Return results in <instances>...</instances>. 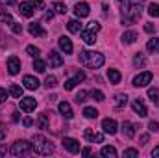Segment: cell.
Returning <instances> with one entry per match:
<instances>
[{
    "instance_id": "obj_9",
    "label": "cell",
    "mask_w": 159,
    "mask_h": 158,
    "mask_svg": "<svg viewBox=\"0 0 159 158\" xmlns=\"http://www.w3.org/2000/svg\"><path fill=\"white\" fill-rule=\"evenodd\" d=\"M48 63H50V67H61V65H63V56H61L57 50H50V54H48Z\"/></svg>"
},
{
    "instance_id": "obj_13",
    "label": "cell",
    "mask_w": 159,
    "mask_h": 158,
    "mask_svg": "<svg viewBox=\"0 0 159 158\" xmlns=\"http://www.w3.org/2000/svg\"><path fill=\"white\" fill-rule=\"evenodd\" d=\"M83 78H85V75H83V71H78L74 78H69L67 82H65V89H67V91H70V89H74V87H76V84H80V82H81Z\"/></svg>"
},
{
    "instance_id": "obj_36",
    "label": "cell",
    "mask_w": 159,
    "mask_h": 158,
    "mask_svg": "<svg viewBox=\"0 0 159 158\" xmlns=\"http://www.w3.org/2000/svg\"><path fill=\"white\" fill-rule=\"evenodd\" d=\"M148 15L150 17H159V4H150L148 6Z\"/></svg>"
},
{
    "instance_id": "obj_12",
    "label": "cell",
    "mask_w": 159,
    "mask_h": 158,
    "mask_svg": "<svg viewBox=\"0 0 159 158\" xmlns=\"http://www.w3.org/2000/svg\"><path fill=\"white\" fill-rule=\"evenodd\" d=\"M35 106H37V101H35L34 97L20 99V110H24V112H32V110H35Z\"/></svg>"
},
{
    "instance_id": "obj_37",
    "label": "cell",
    "mask_w": 159,
    "mask_h": 158,
    "mask_svg": "<svg viewBox=\"0 0 159 158\" xmlns=\"http://www.w3.org/2000/svg\"><path fill=\"white\" fill-rule=\"evenodd\" d=\"M0 21H2L4 24H6V22H7V24H11V22H13V19H11V15H9V13H7L6 9L2 11V15H0Z\"/></svg>"
},
{
    "instance_id": "obj_11",
    "label": "cell",
    "mask_w": 159,
    "mask_h": 158,
    "mask_svg": "<svg viewBox=\"0 0 159 158\" xmlns=\"http://www.w3.org/2000/svg\"><path fill=\"white\" fill-rule=\"evenodd\" d=\"M28 32H30L34 37H44V36H46L44 28L41 26L39 22H30V24H28Z\"/></svg>"
},
{
    "instance_id": "obj_8",
    "label": "cell",
    "mask_w": 159,
    "mask_h": 158,
    "mask_svg": "<svg viewBox=\"0 0 159 158\" xmlns=\"http://www.w3.org/2000/svg\"><path fill=\"white\" fill-rule=\"evenodd\" d=\"M63 147H65L69 153H72V155L80 153V143H78V140H74V138H65V140H63Z\"/></svg>"
},
{
    "instance_id": "obj_33",
    "label": "cell",
    "mask_w": 159,
    "mask_h": 158,
    "mask_svg": "<svg viewBox=\"0 0 159 158\" xmlns=\"http://www.w3.org/2000/svg\"><path fill=\"white\" fill-rule=\"evenodd\" d=\"M34 69H35L37 73H44V71H46V63H44L43 60H39V58H35V60H34Z\"/></svg>"
},
{
    "instance_id": "obj_53",
    "label": "cell",
    "mask_w": 159,
    "mask_h": 158,
    "mask_svg": "<svg viewBox=\"0 0 159 158\" xmlns=\"http://www.w3.org/2000/svg\"><path fill=\"white\" fill-rule=\"evenodd\" d=\"M4 138H6V132H4V130H0V141H2Z\"/></svg>"
},
{
    "instance_id": "obj_42",
    "label": "cell",
    "mask_w": 159,
    "mask_h": 158,
    "mask_svg": "<svg viewBox=\"0 0 159 158\" xmlns=\"http://www.w3.org/2000/svg\"><path fill=\"white\" fill-rule=\"evenodd\" d=\"M85 101H87V91H80L78 95H76V102H85Z\"/></svg>"
},
{
    "instance_id": "obj_6",
    "label": "cell",
    "mask_w": 159,
    "mask_h": 158,
    "mask_svg": "<svg viewBox=\"0 0 159 158\" xmlns=\"http://www.w3.org/2000/svg\"><path fill=\"white\" fill-rule=\"evenodd\" d=\"M83 136H85V140L91 141V143H102V141H104V134L94 132V130H91V128H85Z\"/></svg>"
},
{
    "instance_id": "obj_2",
    "label": "cell",
    "mask_w": 159,
    "mask_h": 158,
    "mask_svg": "<svg viewBox=\"0 0 159 158\" xmlns=\"http://www.w3.org/2000/svg\"><path fill=\"white\" fill-rule=\"evenodd\" d=\"M104 56L100 52H89V50H81L80 52V63L89 67V69H98L104 65Z\"/></svg>"
},
{
    "instance_id": "obj_45",
    "label": "cell",
    "mask_w": 159,
    "mask_h": 158,
    "mask_svg": "<svg viewBox=\"0 0 159 158\" xmlns=\"http://www.w3.org/2000/svg\"><path fill=\"white\" fill-rule=\"evenodd\" d=\"M144 30H146L148 34H154V32H156V26H154L152 22H146V24H144Z\"/></svg>"
},
{
    "instance_id": "obj_26",
    "label": "cell",
    "mask_w": 159,
    "mask_h": 158,
    "mask_svg": "<svg viewBox=\"0 0 159 158\" xmlns=\"http://www.w3.org/2000/svg\"><path fill=\"white\" fill-rule=\"evenodd\" d=\"M67 28H69V32H72V34H80V32H81V22H80V21H69Z\"/></svg>"
},
{
    "instance_id": "obj_16",
    "label": "cell",
    "mask_w": 159,
    "mask_h": 158,
    "mask_svg": "<svg viewBox=\"0 0 159 158\" xmlns=\"http://www.w3.org/2000/svg\"><path fill=\"white\" fill-rule=\"evenodd\" d=\"M19 11H20V15H24V17H32L34 15V4L32 2H22L20 6H19Z\"/></svg>"
},
{
    "instance_id": "obj_48",
    "label": "cell",
    "mask_w": 159,
    "mask_h": 158,
    "mask_svg": "<svg viewBox=\"0 0 159 158\" xmlns=\"http://www.w3.org/2000/svg\"><path fill=\"white\" fill-rule=\"evenodd\" d=\"M22 125H24V126H32V125H34V119L32 117H24L22 119Z\"/></svg>"
},
{
    "instance_id": "obj_23",
    "label": "cell",
    "mask_w": 159,
    "mask_h": 158,
    "mask_svg": "<svg viewBox=\"0 0 159 158\" xmlns=\"http://www.w3.org/2000/svg\"><path fill=\"white\" fill-rule=\"evenodd\" d=\"M122 41H124L126 45H131V43H135V41H137V32H133V30H129V32H124Z\"/></svg>"
},
{
    "instance_id": "obj_3",
    "label": "cell",
    "mask_w": 159,
    "mask_h": 158,
    "mask_svg": "<svg viewBox=\"0 0 159 158\" xmlns=\"http://www.w3.org/2000/svg\"><path fill=\"white\" fill-rule=\"evenodd\" d=\"M9 153H11L13 156L32 155V153H34V143H30V141H26V140H19V141H15V143L11 145Z\"/></svg>"
},
{
    "instance_id": "obj_15",
    "label": "cell",
    "mask_w": 159,
    "mask_h": 158,
    "mask_svg": "<svg viewBox=\"0 0 159 158\" xmlns=\"http://www.w3.org/2000/svg\"><path fill=\"white\" fill-rule=\"evenodd\" d=\"M102 128L107 134H117V121L115 119H104L102 121Z\"/></svg>"
},
{
    "instance_id": "obj_17",
    "label": "cell",
    "mask_w": 159,
    "mask_h": 158,
    "mask_svg": "<svg viewBox=\"0 0 159 158\" xmlns=\"http://www.w3.org/2000/svg\"><path fill=\"white\" fill-rule=\"evenodd\" d=\"M22 84H24L26 89H37L39 87V80L35 78V77H30V75H26L22 78Z\"/></svg>"
},
{
    "instance_id": "obj_56",
    "label": "cell",
    "mask_w": 159,
    "mask_h": 158,
    "mask_svg": "<svg viewBox=\"0 0 159 158\" xmlns=\"http://www.w3.org/2000/svg\"><path fill=\"white\" fill-rule=\"evenodd\" d=\"M120 2H124V0H120Z\"/></svg>"
},
{
    "instance_id": "obj_7",
    "label": "cell",
    "mask_w": 159,
    "mask_h": 158,
    "mask_svg": "<svg viewBox=\"0 0 159 158\" xmlns=\"http://www.w3.org/2000/svg\"><path fill=\"white\" fill-rule=\"evenodd\" d=\"M131 108H133V112H135L139 117H146V116H148V110H146V106H144V102H143L141 99H135V101L131 102Z\"/></svg>"
},
{
    "instance_id": "obj_19",
    "label": "cell",
    "mask_w": 159,
    "mask_h": 158,
    "mask_svg": "<svg viewBox=\"0 0 159 158\" xmlns=\"http://www.w3.org/2000/svg\"><path fill=\"white\" fill-rule=\"evenodd\" d=\"M59 114L63 116V117H67V119H70L74 114H72V108H70V104L69 102H65V101H61L59 102Z\"/></svg>"
},
{
    "instance_id": "obj_44",
    "label": "cell",
    "mask_w": 159,
    "mask_h": 158,
    "mask_svg": "<svg viewBox=\"0 0 159 158\" xmlns=\"http://www.w3.org/2000/svg\"><path fill=\"white\" fill-rule=\"evenodd\" d=\"M32 4H34V9H35V11H39V9L44 7V2H43V0H34Z\"/></svg>"
},
{
    "instance_id": "obj_5",
    "label": "cell",
    "mask_w": 159,
    "mask_h": 158,
    "mask_svg": "<svg viewBox=\"0 0 159 158\" xmlns=\"http://www.w3.org/2000/svg\"><path fill=\"white\" fill-rule=\"evenodd\" d=\"M154 78V75L150 73V71H144V73H141V75H137L135 78H133V86H137V87H144V86H148L150 82Z\"/></svg>"
},
{
    "instance_id": "obj_28",
    "label": "cell",
    "mask_w": 159,
    "mask_h": 158,
    "mask_svg": "<svg viewBox=\"0 0 159 158\" xmlns=\"http://www.w3.org/2000/svg\"><path fill=\"white\" fill-rule=\"evenodd\" d=\"M148 97H150V101H152L156 106H159V89L157 87H150V89H148Z\"/></svg>"
},
{
    "instance_id": "obj_35",
    "label": "cell",
    "mask_w": 159,
    "mask_h": 158,
    "mask_svg": "<svg viewBox=\"0 0 159 158\" xmlns=\"http://www.w3.org/2000/svg\"><path fill=\"white\" fill-rule=\"evenodd\" d=\"M26 54L32 56V58H39V48L34 47V45H28V47H26Z\"/></svg>"
},
{
    "instance_id": "obj_27",
    "label": "cell",
    "mask_w": 159,
    "mask_h": 158,
    "mask_svg": "<svg viewBox=\"0 0 159 158\" xmlns=\"http://www.w3.org/2000/svg\"><path fill=\"white\" fill-rule=\"evenodd\" d=\"M126 102H128V97H126V95H122V93H119V95L115 97V108H119V110H122V108L126 106Z\"/></svg>"
},
{
    "instance_id": "obj_43",
    "label": "cell",
    "mask_w": 159,
    "mask_h": 158,
    "mask_svg": "<svg viewBox=\"0 0 159 158\" xmlns=\"http://www.w3.org/2000/svg\"><path fill=\"white\" fill-rule=\"evenodd\" d=\"M148 130H150V132H157L159 130V123L157 121H150V123H148Z\"/></svg>"
},
{
    "instance_id": "obj_39",
    "label": "cell",
    "mask_w": 159,
    "mask_h": 158,
    "mask_svg": "<svg viewBox=\"0 0 159 158\" xmlns=\"http://www.w3.org/2000/svg\"><path fill=\"white\" fill-rule=\"evenodd\" d=\"M9 28H11V32H13V34H22V26H20L19 22H15V21L9 24Z\"/></svg>"
},
{
    "instance_id": "obj_38",
    "label": "cell",
    "mask_w": 159,
    "mask_h": 158,
    "mask_svg": "<svg viewBox=\"0 0 159 158\" xmlns=\"http://www.w3.org/2000/svg\"><path fill=\"white\" fill-rule=\"evenodd\" d=\"M91 97H93L94 101H98V102H102V101H104V93H102V91H98V89H93V91H91Z\"/></svg>"
},
{
    "instance_id": "obj_31",
    "label": "cell",
    "mask_w": 159,
    "mask_h": 158,
    "mask_svg": "<svg viewBox=\"0 0 159 158\" xmlns=\"http://www.w3.org/2000/svg\"><path fill=\"white\" fill-rule=\"evenodd\" d=\"M83 116H85L87 119H96V117H98V110H96V108L87 106V108H83Z\"/></svg>"
},
{
    "instance_id": "obj_25",
    "label": "cell",
    "mask_w": 159,
    "mask_h": 158,
    "mask_svg": "<svg viewBox=\"0 0 159 158\" xmlns=\"http://www.w3.org/2000/svg\"><path fill=\"white\" fill-rule=\"evenodd\" d=\"M37 126L43 128V130H46L48 128V112H44V114H39V119H37Z\"/></svg>"
},
{
    "instance_id": "obj_46",
    "label": "cell",
    "mask_w": 159,
    "mask_h": 158,
    "mask_svg": "<svg viewBox=\"0 0 159 158\" xmlns=\"http://www.w3.org/2000/svg\"><path fill=\"white\" fill-rule=\"evenodd\" d=\"M89 30H93V32H98L100 30V24L98 22H89V26H87Z\"/></svg>"
},
{
    "instance_id": "obj_41",
    "label": "cell",
    "mask_w": 159,
    "mask_h": 158,
    "mask_svg": "<svg viewBox=\"0 0 159 158\" xmlns=\"http://www.w3.org/2000/svg\"><path fill=\"white\" fill-rule=\"evenodd\" d=\"M133 156H139V151L137 149H126L124 151V158H133Z\"/></svg>"
},
{
    "instance_id": "obj_51",
    "label": "cell",
    "mask_w": 159,
    "mask_h": 158,
    "mask_svg": "<svg viewBox=\"0 0 159 158\" xmlns=\"http://www.w3.org/2000/svg\"><path fill=\"white\" fill-rule=\"evenodd\" d=\"M81 155H83V156H89V155H91V149H89V147H85V149L81 151Z\"/></svg>"
},
{
    "instance_id": "obj_1",
    "label": "cell",
    "mask_w": 159,
    "mask_h": 158,
    "mask_svg": "<svg viewBox=\"0 0 159 158\" xmlns=\"http://www.w3.org/2000/svg\"><path fill=\"white\" fill-rule=\"evenodd\" d=\"M141 9H143V0H126L122 6V21L131 24L141 17Z\"/></svg>"
},
{
    "instance_id": "obj_52",
    "label": "cell",
    "mask_w": 159,
    "mask_h": 158,
    "mask_svg": "<svg viewBox=\"0 0 159 158\" xmlns=\"http://www.w3.org/2000/svg\"><path fill=\"white\" fill-rule=\"evenodd\" d=\"M152 156L159 158V145H157V147H156V149H154V151H152Z\"/></svg>"
},
{
    "instance_id": "obj_20",
    "label": "cell",
    "mask_w": 159,
    "mask_h": 158,
    "mask_svg": "<svg viewBox=\"0 0 159 158\" xmlns=\"http://www.w3.org/2000/svg\"><path fill=\"white\" fill-rule=\"evenodd\" d=\"M81 39L85 41L87 45H94L96 43V32H93V30H85V32H81Z\"/></svg>"
},
{
    "instance_id": "obj_32",
    "label": "cell",
    "mask_w": 159,
    "mask_h": 158,
    "mask_svg": "<svg viewBox=\"0 0 159 158\" xmlns=\"http://www.w3.org/2000/svg\"><path fill=\"white\" fill-rule=\"evenodd\" d=\"M133 65H135V67H144V65H146V58H144V54L139 52V54L133 58Z\"/></svg>"
},
{
    "instance_id": "obj_24",
    "label": "cell",
    "mask_w": 159,
    "mask_h": 158,
    "mask_svg": "<svg viewBox=\"0 0 159 158\" xmlns=\"http://www.w3.org/2000/svg\"><path fill=\"white\" fill-rule=\"evenodd\" d=\"M107 78H109L111 84H119L120 78H122V75H120L117 69H109V71H107Z\"/></svg>"
},
{
    "instance_id": "obj_14",
    "label": "cell",
    "mask_w": 159,
    "mask_h": 158,
    "mask_svg": "<svg viewBox=\"0 0 159 158\" xmlns=\"http://www.w3.org/2000/svg\"><path fill=\"white\" fill-rule=\"evenodd\" d=\"M89 11H91V9H89V4H87V2H80V4L74 6V13H76V17H80V19L87 17Z\"/></svg>"
},
{
    "instance_id": "obj_34",
    "label": "cell",
    "mask_w": 159,
    "mask_h": 158,
    "mask_svg": "<svg viewBox=\"0 0 159 158\" xmlns=\"http://www.w3.org/2000/svg\"><path fill=\"white\" fill-rule=\"evenodd\" d=\"M52 7H54L57 13H61V15H65V13H67V6H65L63 2H54V4H52Z\"/></svg>"
},
{
    "instance_id": "obj_50",
    "label": "cell",
    "mask_w": 159,
    "mask_h": 158,
    "mask_svg": "<svg viewBox=\"0 0 159 158\" xmlns=\"http://www.w3.org/2000/svg\"><path fill=\"white\" fill-rule=\"evenodd\" d=\"M141 143H148V134H143L141 136Z\"/></svg>"
},
{
    "instance_id": "obj_54",
    "label": "cell",
    "mask_w": 159,
    "mask_h": 158,
    "mask_svg": "<svg viewBox=\"0 0 159 158\" xmlns=\"http://www.w3.org/2000/svg\"><path fill=\"white\" fill-rule=\"evenodd\" d=\"M2 155H6V147H0V156Z\"/></svg>"
},
{
    "instance_id": "obj_29",
    "label": "cell",
    "mask_w": 159,
    "mask_h": 158,
    "mask_svg": "<svg viewBox=\"0 0 159 158\" xmlns=\"http://www.w3.org/2000/svg\"><path fill=\"white\" fill-rule=\"evenodd\" d=\"M9 93H11V97L20 99V97H22V87L17 86V84H11V86H9Z\"/></svg>"
},
{
    "instance_id": "obj_49",
    "label": "cell",
    "mask_w": 159,
    "mask_h": 158,
    "mask_svg": "<svg viewBox=\"0 0 159 158\" xmlns=\"http://www.w3.org/2000/svg\"><path fill=\"white\" fill-rule=\"evenodd\" d=\"M44 17H46V21H50V19H52V17H54V11H52V9H48V11H46V15H44Z\"/></svg>"
},
{
    "instance_id": "obj_18",
    "label": "cell",
    "mask_w": 159,
    "mask_h": 158,
    "mask_svg": "<svg viewBox=\"0 0 159 158\" xmlns=\"http://www.w3.org/2000/svg\"><path fill=\"white\" fill-rule=\"evenodd\" d=\"M59 48H61L65 54H70V52H72V41L69 39V37H65V36H61V37H59Z\"/></svg>"
},
{
    "instance_id": "obj_40",
    "label": "cell",
    "mask_w": 159,
    "mask_h": 158,
    "mask_svg": "<svg viewBox=\"0 0 159 158\" xmlns=\"http://www.w3.org/2000/svg\"><path fill=\"white\" fill-rule=\"evenodd\" d=\"M44 84H46V87H56L57 86V78L56 77H46Z\"/></svg>"
},
{
    "instance_id": "obj_55",
    "label": "cell",
    "mask_w": 159,
    "mask_h": 158,
    "mask_svg": "<svg viewBox=\"0 0 159 158\" xmlns=\"http://www.w3.org/2000/svg\"><path fill=\"white\" fill-rule=\"evenodd\" d=\"M6 4H15V0H4Z\"/></svg>"
},
{
    "instance_id": "obj_4",
    "label": "cell",
    "mask_w": 159,
    "mask_h": 158,
    "mask_svg": "<svg viewBox=\"0 0 159 158\" xmlns=\"http://www.w3.org/2000/svg\"><path fill=\"white\" fill-rule=\"evenodd\" d=\"M34 153H37V155H50V153H54V145L48 140H44L43 136L35 134L34 136Z\"/></svg>"
},
{
    "instance_id": "obj_21",
    "label": "cell",
    "mask_w": 159,
    "mask_h": 158,
    "mask_svg": "<svg viewBox=\"0 0 159 158\" xmlns=\"http://www.w3.org/2000/svg\"><path fill=\"white\" fill-rule=\"evenodd\" d=\"M122 132H124V136H126V138H129V140H131V138L135 136V126H133L129 121H124V123H122Z\"/></svg>"
},
{
    "instance_id": "obj_47",
    "label": "cell",
    "mask_w": 159,
    "mask_h": 158,
    "mask_svg": "<svg viewBox=\"0 0 159 158\" xmlns=\"http://www.w3.org/2000/svg\"><path fill=\"white\" fill-rule=\"evenodd\" d=\"M6 99H7V93H6V89H4V87H0V104H2Z\"/></svg>"
},
{
    "instance_id": "obj_30",
    "label": "cell",
    "mask_w": 159,
    "mask_h": 158,
    "mask_svg": "<svg viewBox=\"0 0 159 158\" xmlns=\"http://www.w3.org/2000/svg\"><path fill=\"white\" fill-rule=\"evenodd\" d=\"M100 155H102V156H107V158H115L117 156V149H115V147H102Z\"/></svg>"
},
{
    "instance_id": "obj_10",
    "label": "cell",
    "mask_w": 159,
    "mask_h": 158,
    "mask_svg": "<svg viewBox=\"0 0 159 158\" xmlns=\"http://www.w3.org/2000/svg\"><path fill=\"white\" fill-rule=\"evenodd\" d=\"M7 71H9V75H17L20 71V60L17 56L7 58Z\"/></svg>"
},
{
    "instance_id": "obj_22",
    "label": "cell",
    "mask_w": 159,
    "mask_h": 158,
    "mask_svg": "<svg viewBox=\"0 0 159 158\" xmlns=\"http://www.w3.org/2000/svg\"><path fill=\"white\" fill-rule=\"evenodd\" d=\"M146 48H148V52L157 54V52H159V39H157V37H152V39L146 43Z\"/></svg>"
}]
</instances>
